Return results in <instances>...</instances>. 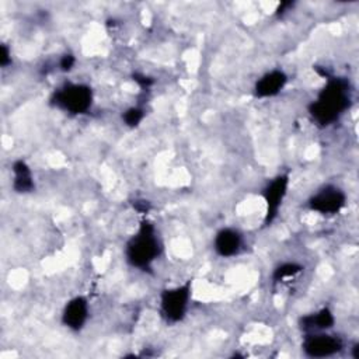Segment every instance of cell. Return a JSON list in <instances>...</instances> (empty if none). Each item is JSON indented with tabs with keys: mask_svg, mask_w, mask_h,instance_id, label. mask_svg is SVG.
Segmentation results:
<instances>
[{
	"mask_svg": "<svg viewBox=\"0 0 359 359\" xmlns=\"http://www.w3.org/2000/svg\"><path fill=\"white\" fill-rule=\"evenodd\" d=\"M323 76L325 83L307 105V111L316 125L327 128L338 122L351 108L352 84L342 76H332L327 72Z\"/></svg>",
	"mask_w": 359,
	"mask_h": 359,
	"instance_id": "cell-1",
	"label": "cell"
},
{
	"mask_svg": "<svg viewBox=\"0 0 359 359\" xmlns=\"http://www.w3.org/2000/svg\"><path fill=\"white\" fill-rule=\"evenodd\" d=\"M161 254L163 241L156 224L146 217L142 219L135 233L125 243L123 257L126 264L136 271L151 273Z\"/></svg>",
	"mask_w": 359,
	"mask_h": 359,
	"instance_id": "cell-2",
	"label": "cell"
},
{
	"mask_svg": "<svg viewBox=\"0 0 359 359\" xmlns=\"http://www.w3.org/2000/svg\"><path fill=\"white\" fill-rule=\"evenodd\" d=\"M49 104L72 116H81L94 105V90L87 83L65 81L53 90Z\"/></svg>",
	"mask_w": 359,
	"mask_h": 359,
	"instance_id": "cell-3",
	"label": "cell"
},
{
	"mask_svg": "<svg viewBox=\"0 0 359 359\" xmlns=\"http://www.w3.org/2000/svg\"><path fill=\"white\" fill-rule=\"evenodd\" d=\"M194 293V280L188 279L181 285L164 287L158 296L160 317L170 325L181 323L189 310Z\"/></svg>",
	"mask_w": 359,
	"mask_h": 359,
	"instance_id": "cell-4",
	"label": "cell"
},
{
	"mask_svg": "<svg viewBox=\"0 0 359 359\" xmlns=\"http://www.w3.org/2000/svg\"><path fill=\"white\" fill-rule=\"evenodd\" d=\"M290 187V174L287 171L279 172L273 178H271L266 185L261 191V198L265 203V215H264V226H271L280 209L282 205L287 196Z\"/></svg>",
	"mask_w": 359,
	"mask_h": 359,
	"instance_id": "cell-5",
	"label": "cell"
},
{
	"mask_svg": "<svg viewBox=\"0 0 359 359\" xmlns=\"http://www.w3.org/2000/svg\"><path fill=\"white\" fill-rule=\"evenodd\" d=\"M344 348V339L330 331L303 334L302 351L307 358H331L341 353Z\"/></svg>",
	"mask_w": 359,
	"mask_h": 359,
	"instance_id": "cell-6",
	"label": "cell"
},
{
	"mask_svg": "<svg viewBox=\"0 0 359 359\" xmlns=\"http://www.w3.org/2000/svg\"><path fill=\"white\" fill-rule=\"evenodd\" d=\"M346 194L342 188L334 184L320 187L307 199V208L323 216L338 215L346 206Z\"/></svg>",
	"mask_w": 359,
	"mask_h": 359,
	"instance_id": "cell-7",
	"label": "cell"
},
{
	"mask_svg": "<svg viewBox=\"0 0 359 359\" xmlns=\"http://www.w3.org/2000/svg\"><path fill=\"white\" fill-rule=\"evenodd\" d=\"M90 318V302L87 296L77 294L70 297L62 311H60V323L65 328L72 332H80Z\"/></svg>",
	"mask_w": 359,
	"mask_h": 359,
	"instance_id": "cell-8",
	"label": "cell"
},
{
	"mask_svg": "<svg viewBox=\"0 0 359 359\" xmlns=\"http://www.w3.org/2000/svg\"><path fill=\"white\" fill-rule=\"evenodd\" d=\"M289 81V76L282 69H271L259 76L252 87V97L266 100L279 95Z\"/></svg>",
	"mask_w": 359,
	"mask_h": 359,
	"instance_id": "cell-9",
	"label": "cell"
},
{
	"mask_svg": "<svg viewBox=\"0 0 359 359\" xmlns=\"http://www.w3.org/2000/svg\"><path fill=\"white\" fill-rule=\"evenodd\" d=\"M213 251L220 258H233L238 255L244 245V237L236 227H222L213 236Z\"/></svg>",
	"mask_w": 359,
	"mask_h": 359,
	"instance_id": "cell-10",
	"label": "cell"
},
{
	"mask_svg": "<svg viewBox=\"0 0 359 359\" xmlns=\"http://www.w3.org/2000/svg\"><path fill=\"white\" fill-rule=\"evenodd\" d=\"M335 324V316L328 306H324L316 311L300 316L297 325L303 334L317 331H331Z\"/></svg>",
	"mask_w": 359,
	"mask_h": 359,
	"instance_id": "cell-11",
	"label": "cell"
},
{
	"mask_svg": "<svg viewBox=\"0 0 359 359\" xmlns=\"http://www.w3.org/2000/svg\"><path fill=\"white\" fill-rule=\"evenodd\" d=\"M11 188L18 195H28L32 194L36 188L35 178L31 165L24 158H15L11 163Z\"/></svg>",
	"mask_w": 359,
	"mask_h": 359,
	"instance_id": "cell-12",
	"label": "cell"
},
{
	"mask_svg": "<svg viewBox=\"0 0 359 359\" xmlns=\"http://www.w3.org/2000/svg\"><path fill=\"white\" fill-rule=\"evenodd\" d=\"M304 266L296 261H285L278 264L272 273H271V280L272 283L278 285V283H285L289 282L290 279L297 278L300 273H303Z\"/></svg>",
	"mask_w": 359,
	"mask_h": 359,
	"instance_id": "cell-13",
	"label": "cell"
},
{
	"mask_svg": "<svg viewBox=\"0 0 359 359\" xmlns=\"http://www.w3.org/2000/svg\"><path fill=\"white\" fill-rule=\"evenodd\" d=\"M144 116H146V111L142 107H139V105H133V107L126 108L122 112L121 119H122L125 126L133 129V128H137L143 122Z\"/></svg>",
	"mask_w": 359,
	"mask_h": 359,
	"instance_id": "cell-14",
	"label": "cell"
},
{
	"mask_svg": "<svg viewBox=\"0 0 359 359\" xmlns=\"http://www.w3.org/2000/svg\"><path fill=\"white\" fill-rule=\"evenodd\" d=\"M76 56L72 53V52H65L63 55H60L59 60H57V66H59V70L63 72V73H69L74 69L76 66Z\"/></svg>",
	"mask_w": 359,
	"mask_h": 359,
	"instance_id": "cell-15",
	"label": "cell"
},
{
	"mask_svg": "<svg viewBox=\"0 0 359 359\" xmlns=\"http://www.w3.org/2000/svg\"><path fill=\"white\" fill-rule=\"evenodd\" d=\"M13 65V56H11V48L8 43H1L0 45V66L1 69H7Z\"/></svg>",
	"mask_w": 359,
	"mask_h": 359,
	"instance_id": "cell-16",
	"label": "cell"
},
{
	"mask_svg": "<svg viewBox=\"0 0 359 359\" xmlns=\"http://www.w3.org/2000/svg\"><path fill=\"white\" fill-rule=\"evenodd\" d=\"M132 80H133L140 88H150V87L154 84V79H153V77H150V76H147V74H144V73H139V72H136V73L132 74Z\"/></svg>",
	"mask_w": 359,
	"mask_h": 359,
	"instance_id": "cell-17",
	"label": "cell"
},
{
	"mask_svg": "<svg viewBox=\"0 0 359 359\" xmlns=\"http://www.w3.org/2000/svg\"><path fill=\"white\" fill-rule=\"evenodd\" d=\"M132 206L140 215H147L151 210V203L146 199H135L132 202Z\"/></svg>",
	"mask_w": 359,
	"mask_h": 359,
	"instance_id": "cell-18",
	"label": "cell"
},
{
	"mask_svg": "<svg viewBox=\"0 0 359 359\" xmlns=\"http://www.w3.org/2000/svg\"><path fill=\"white\" fill-rule=\"evenodd\" d=\"M294 1H280L279 4H278V7L275 8V11H273V14L278 17V18H280V17H283L285 14H287L289 11H292V8L294 7Z\"/></svg>",
	"mask_w": 359,
	"mask_h": 359,
	"instance_id": "cell-19",
	"label": "cell"
},
{
	"mask_svg": "<svg viewBox=\"0 0 359 359\" xmlns=\"http://www.w3.org/2000/svg\"><path fill=\"white\" fill-rule=\"evenodd\" d=\"M352 351H353L352 356H353L355 359H359V342H356V344L352 346Z\"/></svg>",
	"mask_w": 359,
	"mask_h": 359,
	"instance_id": "cell-20",
	"label": "cell"
}]
</instances>
